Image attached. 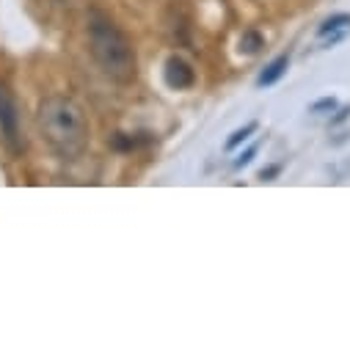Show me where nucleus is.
Returning a JSON list of instances; mask_svg holds the SVG:
<instances>
[{
	"mask_svg": "<svg viewBox=\"0 0 350 350\" xmlns=\"http://www.w3.org/2000/svg\"><path fill=\"white\" fill-rule=\"evenodd\" d=\"M36 127L61 160H77L89 149L92 124L83 105L66 94H50L36 108Z\"/></svg>",
	"mask_w": 350,
	"mask_h": 350,
	"instance_id": "nucleus-1",
	"label": "nucleus"
},
{
	"mask_svg": "<svg viewBox=\"0 0 350 350\" xmlns=\"http://www.w3.org/2000/svg\"><path fill=\"white\" fill-rule=\"evenodd\" d=\"M85 36H89V53L94 58V64L100 66V72L119 83V85H130L138 77V58H135V47L127 39V33L103 12V9H92L89 20H85Z\"/></svg>",
	"mask_w": 350,
	"mask_h": 350,
	"instance_id": "nucleus-2",
	"label": "nucleus"
},
{
	"mask_svg": "<svg viewBox=\"0 0 350 350\" xmlns=\"http://www.w3.org/2000/svg\"><path fill=\"white\" fill-rule=\"evenodd\" d=\"M0 130H3L9 144H17L20 138V108L14 94L9 92V85L0 83Z\"/></svg>",
	"mask_w": 350,
	"mask_h": 350,
	"instance_id": "nucleus-3",
	"label": "nucleus"
},
{
	"mask_svg": "<svg viewBox=\"0 0 350 350\" xmlns=\"http://www.w3.org/2000/svg\"><path fill=\"white\" fill-rule=\"evenodd\" d=\"M163 75H165V83L171 85V89H177V92L191 89V85L196 83V72H193V66H191L183 55H171V58L165 61Z\"/></svg>",
	"mask_w": 350,
	"mask_h": 350,
	"instance_id": "nucleus-4",
	"label": "nucleus"
},
{
	"mask_svg": "<svg viewBox=\"0 0 350 350\" xmlns=\"http://www.w3.org/2000/svg\"><path fill=\"white\" fill-rule=\"evenodd\" d=\"M287 64H290V58H287V55L273 58V61L265 66V72H262V75L256 77V85H273V83L287 72Z\"/></svg>",
	"mask_w": 350,
	"mask_h": 350,
	"instance_id": "nucleus-5",
	"label": "nucleus"
},
{
	"mask_svg": "<svg viewBox=\"0 0 350 350\" xmlns=\"http://www.w3.org/2000/svg\"><path fill=\"white\" fill-rule=\"evenodd\" d=\"M262 47H265V36H262L259 31H254V28L243 31V36H240V53H245V55H256Z\"/></svg>",
	"mask_w": 350,
	"mask_h": 350,
	"instance_id": "nucleus-6",
	"label": "nucleus"
},
{
	"mask_svg": "<svg viewBox=\"0 0 350 350\" xmlns=\"http://www.w3.org/2000/svg\"><path fill=\"white\" fill-rule=\"evenodd\" d=\"M350 25V14H334V17H328L320 28H317V33L320 36H328V33H339L342 28H347Z\"/></svg>",
	"mask_w": 350,
	"mask_h": 350,
	"instance_id": "nucleus-7",
	"label": "nucleus"
},
{
	"mask_svg": "<svg viewBox=\"0 0 350 350\" xmlns=\"http://www.w3.org/2000/svg\"><path fill=\"white\" fill-rule=\"evenodd\" d=\"M254 130H256V122H248L245 127L234 130V133H232V138L226 141V149H237L243 141H248V138H251V133H254Z\"/></svg>",
	"mask_w": 350,
	"mask_h": 350,
	"instance_id": "nucleus-8",
	"label": "nucleus"
},
{
	"mask_svg": "<svg viewBox=\"0 0 350 350\" xmlns=\"http://www.w3.org/2000/svg\"><path fill=\"white\" fill-rule=\"evenodd\" d=\"M334 108H336V103H334V100H320V103H314V105H312V111H314V113H317V111H334Z\"/></svg>",
	"mask_w": 350,
	"mask_h": 350,
	"instance_id": "nucleus-9",
	"label": "nucleus"
},
{
	"mask_svg": "<svg viewBox=\"0 0 350 350\" xmlns=\"http://www.w3.org/2000/svg\"><path fill=\"white\" fill-rule=\"evenodd\" d=\"M254 152H256V146H251L248 152H243V154H240V157L234 160V165H237V168H243L245 163H251V157H254Z\"/></svg>",
	"mask_w": 350,
	"mask_h": 350,
	"instance_id": "nucleus-10",
	"label": "nucleus"
}]
</instances>
